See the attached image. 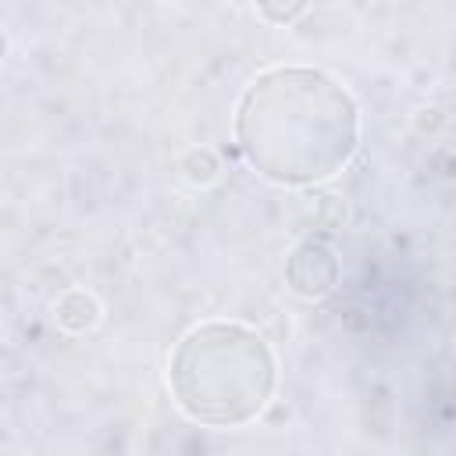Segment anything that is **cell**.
I'll list each match as a JSON object with an SVG mask.
<instances>
[{"label":"cell","instance_id":"7a4b0ae2","mask_svg":"<svg viewBox=\"0 0 456 456\" xmlns=\"http://www.w3.org/2000/svg\"><path fill=\"white\" fill-rule=\"evenodd\" d=\"M167 388L189 420L242 428L267 410L278 388V360L256 328L203 321L178 338L167 360Z\"/></svg>","mask_w":456,"mask_h":456},{"label":"cell","instance_id":"277c9868","mask_svg":"<svg viewBox=\"0 0 456 456\" xmlns=\"http://www.w3.org/2000/svg\"><path fill=\"white\" fill-rule=\"evenodd\" d=\"M96 321H100V303H96V296H89V292H82V289H71V292L61 296V303H57V324H61L64 331L82 335V331H89Z\"/></svg>","mask_w":456,"mask_h":456},{"label":"cell","instance_id":"3957f363","mask_svg":"<svg viewBox=\"0 0 456 456\" xmlns=\"http://www.w3.org/2000/svg\"><path fill=\"white\" fill-rule=\"evenodd\" d=\"M285 281L296 296L303 299H321L338 285V256L328 242L321 239H306L292 249L289 264H285Z\"/></svg>","mask_w":456,"mask_h":456},{"label":"cell","instance_id":"6da1fadb","mask_svg":"<svg viewBox=\"0 0 456 456\" xmlns=\"http://www.w3.org/2000/svg\"><path fill=\"white\" fill-rule=\"evenodd\" d=\"M242 160L274 185H317L338 175L360 146V107L328 71L274 64L260 71L235 107Z\"/></svg>","mask_w":456,"mask_h":456},{"label":"cell","instance_id":"5b68a950","mask_svg":"<svg viewBox=\"0 0 456 456\" xmlns=\"http://www.w3.org/2000/svg\"><path fill=\"white\" fill-rule=\"evenodd\" d=\"M182 171H185V178H189V182L207 185V182H214V178H217V157H214L210 150H192V153L182 160Z\"/></svg>","mask_w":456,"mask_h":456}]
</instances>
